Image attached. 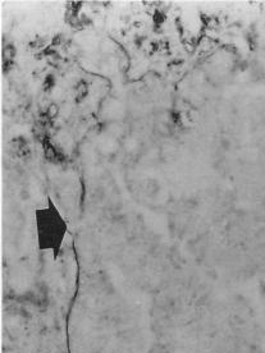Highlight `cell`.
<instances>
[{"label": "cell", "instance_id": "obj_1", "mask_svg": "<svg viewBox=\"0 0 265 353\" xmlns=\"http://www.w3.org/2000/svg\"><path fill=\"white\" fill-rule=\"evenodd\" d=\"M35 234L37 249L58 257L68 234V223L50 196L43 208L35 210Z\"/></svg>", "mask_w": 265, "mask_h": 353}]
</instances>
